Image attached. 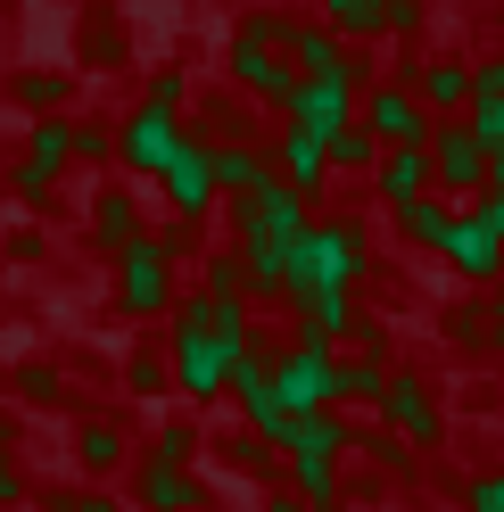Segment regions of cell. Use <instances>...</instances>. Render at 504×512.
I'll use <instances>...</instances> for the list:
<instances>
[{"mask_svg":"<svg viewBox=\"0 0 504 512\" xmlns=\"http://www.w3.org/2000/svg\"><path fill=\"white\" fill-rule=\"evenodd\" d=\"M166 314H174L166 380H174V389L191 397V405H215V397L232 389L240 347L257 339V331H248V306H240V298H224V306H215V298H199V290H191V298H174Z\"/></svg>","mask_w":504,"mask_h":512,"instance_id":"1","label":"cell"},{"mask_svg":"<svg viewBox=\"0 0 504 512\" xmlns=\"http://www.w3.org/2000/svg\"><path fill=\"white\" fill-rule=\"evenodd\" d=\"M306 223H314L306 199H298L290 182H273V174L232 199V256H240V290L248 298L281 306V273H290V248H298Z\"/></svg>","mask_w":504,"mask_h":512,"instance_id":"2","label":"cell"},{"mask_svg":"<svg viewBox=\"0 0 504 512\" xmlns=\"http://www.w3.org/2000/svg\"><path fill=\"white\" fill-rule=\"evenodd\" d=\"M372 273V248L356 223H306L281 273V306H314V298H356V281Z\"/></svg>","mask_w":504,"mask_h":512,"instance_id":"3","label":"cell"},{"mask_svg":"<svg viewBox=\"0 0 504 512\" xmlns=\"http://www.w3.org/2000/svg\"><path fill=\"white\" fill-rule=\"evenodd\" d=\"M422 157H430V190L438 199H480V182H488V149L463 133V116H438L430 124V141H422Z\"/></svg>","mask_w":504,"mask_h":512,"instance_id":"4","label":"cell"},{"mask_svg":"<svg viewBox=\"0 0 504 512\" xmlns=\"http://www.w3.org/2000/svg\"><path fill=\"white\" fill-rule=\"evenodd\" d=\"M116 306L133 314V323H157V314L174 306V256L157 248L149 232L133 248H116Z\"/></svg>","mask_w":504,"mask_h":512,"instance_id":"5","label":"cell"},{"mask_svg":"<svg viewBox=\"0 0 504 512\" xmlns=\"http://www.w3.org/2000/svg\"><path fill=\"white\" fill-rule=\"evenodd\" d=\"M67 166H75V124H67V116H34V133H25V157L9 166V190H17L25 207H42Z\"/></svg>","mask_w":504,"mask_h":512,"instance_id":"6","label":"cell"},{"mask_svg":"<svg viewBox=\"0 0 504 512\" xmlns=\"http://www.w3.org/2000/svg\"><path fill=\"white\" fill-rule=\"evenodd\" d=\"M273 397H281V413H323L339 397V356L314 347V339L281 347V356H273Z\"/></svg>","mask_w":504,"mask_h":512,"instance_id":"7","label":"cell"},{"mask_svg":"<svg viewBox=\"0 0 504 512\" xmlns=\"http://www.w3.org/2000/svg\"><path fill=\"white\" fill-rule=\"evenodd\" d=\"M224 75H232L240 91H257V100H265L281 124H290V100H298V67H290V58H281L273 42H257V34L240 25V34H232V50H224Z\"/></svg>","mask_w":504,"mask_h":512,"instance_id":"8","label":"cell"},{"mask_svg":"<svg viewBox=\"0 0 504 512\" xmlns=\"http://www.w3.org/2000/svg\"><path fill=\"white\" fill-rule=\"evenodd\" d=\"M157 190H166L174 223H199V215L215 207V149H207V133L182 124V141H174V157H166V174H157Z\"/></svg>","mask_w":504,"mask_h":512,"instance_id":"9","label":"cell"},{"mask_svg":"<svg viewBox=\"0 0 504 512\" xmlns=\"http://www.w3.org/2000/svg\"><path fill=\"white\" fill-rule=\"evenodd\" d=\"M356 124L372 133V149H422L430 141V116H422V100L405 83H372L356 100Z\"/></svg>","mask_w":504,"mask_h":512,"instance_id":"10","label":"cell"},{"mask_svg":"<svg viewBox=\"0 0 504 512\" xmlns=\"http://www.w3.org/2000/svg\"><path fill=\"white\" fill-rule=\"evenodd\" d=\"M232 397H240V413H248V438H257V446H281L290 413H281V397H273V347H257V339L240 347V364H232Z\"/></svg>","mask_w":504,"mask_h":512,"instance_id":"11","label":"cell"},{"mask_svg":"<svg viewBox=\"0 0 504 512\" xmlns=\"http://www.w3.org/2000/svg\"><path fill=\"white\" fill-rule=\"evenodd\" d=\"M356 100H364V83H348V75H298L290 124L314 133V141H331V133H348V124H356Z\"/></svg>","mask_w":504,"mask_h":512,"instance_id":"12","label":"cell"},{"mask_svg":"<svg viewBox=\"0 0 504 512\" xmlns=\"http://www.w3.org/2000/svg\"><path fill=\"white\" fill-rule=\"evenodd\" d=\"M174 141H182V116L133 108V116L116 124V166H133L141 182H157V174H166V157H174Z\"/></svg>","mask_w":504,"mask_h":512,"instance_id":"13","label":"cell"},{"mask_svg":"<svg viewBox=\"0 0 504 512\" xmlns=\"http://www.w3.org/2000/svg\"><path fill=\"white\" fill-rule=\"evenodd\" d=\"M372 413L389 422L397 446H438V438H447V430H438V397L422 389L414 372H389V389H381V405H372Z\"/></svg>","mask_w":504,"mask_h":512,"instance_id":"14","label":"cell"},{"mask_svg":"<svg viewBox=\"0 0 504 512\" xmlns=\"http://www.w3.org/2000/svg\"><path fill=\"white\" fill-rule=\"evenodd\" d=\"M281 58H290L298 75H348V83H364V50H348L331 25H298V17H290V34H281Z\"/></svg>","mask_w":504,"mask_h":512,"instance_id":"15","label":"cell"},{"mask_svg":"<svg viewBox=\"0 0 504 512\" xmlns=\"http://www.w3.org/2000/svg\"><path fill=\"white\" fill-rule=\"evenodd\" d=\"M438 256H447L463 281H496V273H504V232H488L480 207H463V215L447 223V240H438Z\"/></svg>","mask_w":504,"mask_h":512,"instance_id":"16","label":"cell"},{"mask_svg":"<svg viewBox=\"0 0 504 512\" xmlns=\"http://www.w3.org/2000/svg\"><path fill=\"white\" fill-rule=\"evenodd\" d=\"M265 166H273V182H290L298 199H314V190L331 182V157H323V141H314V133H298V124H281V133H273Z\"/></svg>","mask_w":504,"mask_h":512,"instance_id":"17","label":"cell"},{"mask_svg":"<svg viewBox=\"0 0 504 512\" xmlns=\"http://www.w3.org/2000/svg\"><path fill=\"white\" fill-rule=\"evenodd\" d=\"M281 455L339 463V455H356V422H339V405H323V413H290V430H281Z\"/></svg>","mask_w":504,"mask_h":512,"instance_id":"18","label":"cell"},{"mask_svg":"<svg viewBox=\"0 0 504 512\" xmlns=\"http://www.w3.org/2000/svg\"><path fill=\"white\" fill-rule=\"evenodd\" d=\"M405 91L422 100L430 124H438V116H463V108H471V67H463V58H430V67H414Z\"/></svg>","mask_w":504,"mask_h":512,"instance_id":"19","label":"cell"},{"mask_svg":"<svg viewBox=\"0 0 504 512\" xmlns=\"http://www.w3.org/2000/svg\"><path fill=\"white\" fill-rule=\"evenodd\" d=\"M133 504H141V512H199L207 488H199L191 471H166V463L141 455V471H133Z\"/></svg>","mask_w":504,"mask_h":512,"instance_id":"20","label":"cell"},{"mask_svg":"<svg viewBox=\"0 0 504 512\" xmlns=\"http://www.w3.org/2000/svg\"><path fill=\"white\" fill-rule=\"evenodd\" d=\"M372 182H381V199L397 215V207H414L422 190H430V157L422 149H381V157H372Z\"/></svg>","mask_w":504,"mask_h":512,"instance_id":"21","label":"cell"},{"mask_svg":"<svg viewBox=\"0 0 504 512\" xmlns=\"http://www.w3.org/2000/svg\"><path fill=\"white\" fill-rule=\"evenodd\" d=\"M141 240V199L133 190H100V199H91V248H133Z\"/></svg>","mask_w":504,"mask_h":512,"instance_id":"22","label":"cell"},{"mask_svg":"<svg viewBox=\"0 0 504 512\" xmlns=\"http://www.w3.org/2000/svg\"><path fill=\"white\" fill-rule=\"evenodd\" d=\"M265 174H273V166H265L257 141H224V149H215V199H224V190L240 199V190H257Z\"/></svg>","mask_w":504,"mask_h":512,"instance_id":"23","label":"cell"},{"mask_svg":"<svg viewBox=\"0 0 504 512\" xmlns=\"http://www.w3.org/2000/svg\"><path fill=\"white\" fill-rule=\"evenodd\" d=\"M447 223H455V207L438 199V190H422L414 207H397V232L414 240V248H430V256H438V240H447Z\"/></svg>","mask_w":504,"mask_h":512,"instance_id":"24","label":"cell"},{"mask_svg":"<svg viewBox=\"0 0 504 512\" xmlns=\"http://www.w3.org/2000/svg\"><path fill=\"white\" fill-rule=\"evenodd\" d=\"M381 389H389V356H348V364H339V397L331 405H381Z\"/></svg>","mask_w":504,"mask_h":512,"instance_id":"25","label":"cell"},{"mask_svg":"<svg viewBox=\"0 0 504 512\" xmlns=\"http://www.w3.org/2000/svg\"><path fill=\"white\" fill-rule=\"evenodd\" d=\"M75 463H83L91 479H100V471H124V430H116V422H83V430H75Z\"/></svg>","mask_w":504,"mask_h":512,"instance_id":"26","label":"cell"},{"mask_svg":"<svg viewBox=\"0 0 504 512\" xmlns=\"http://www.w3.org/2000/svg\"><path fill=\"white\" fill-rule=\"evenodd\" d=\"M67 75H58V67H25L17 75V100H25V116H58V108H67Z\"/></svg>","mask_w":504,"mask_h":512,"instance_id":"27","label":"cell"},{"mask_svg":"<svg viewBox=\"0 0 504 512\" xmlns=\"http://www.w3.org/2000/svg\"><path fill=\"white\" fill-rule=\"evenodd\" d=\"M463 133L480 141L488 157L504 149V91H471V108H463Z\"/></svg>","mask_w":504,"mask_h":512,"instance_id":"28","label":"cell"},{"mask_svg":"<svg viewBox=\"0 0 504 512\" xmlns=\"http://www.w3.org/2000/svg\"><path fill=\"white\" fill-rule=\"evenodd\" d=\"M191 455H199V422H157L149 463H166V471H191Z\"/></svg>","mask_w":504,"mask_h":512,"instance_id":"29","label":"cell"},{"mask_svg":"<svg viewBox=\"0 0 504 512\" xmlns=\"http://www.w3.org/2000/svg\"><path fill=\"white\" fill-rule=\"evenodd\" d=\"M199 298H215V306L240 298V306H248V290H240V256H232V248H215L207 265H199Z\"/></svg>","mask_w":504,"mask_h":512,"instance_id":"30","label":"cell"},{"mask_svg":"<svg viewBox=\"0 0 504 512\" xmlns=\"http://www.w3.org/2000/svg\"><path fill=\"white\" fill-rule=\"evenodd\" d=\"M323 157H331V166L372 174V157H381V149H372V133H364V124H348V133H331V141H323Z\"/></svg>","mask_w":504,"mask_h":512,"instance_id":"31","label":"cell"},{"mask_svg":"<svg viewBox=\"0 0 504 512\" xmlns=\"http://www.w3.org/2000/svg\"><path fill=\"white\" fill-rule=\"evenodd\" d=\"M124 389L157 397V389H166V356H157V347H133V356H124Z\"/></svg>","mask_w":504,"mask_h":512,"instance_id":"32","label":"cell"},{"mask_svg":"<svg viewBox=\"0 0 504 512\" xmlns=\"http://www.w3.org/2000/svg\"><path fill=\"white\" fill-rule=\"evenodd\" d=\"M323 17H331V34L348 42V50L372 34V0H323Z\"/></svg>","mask_w":504,"mask_h":512,"instance_id":"33","label":"cell"},{"mask_svg":"<svg viewBox=\"0 0 504 512\" xmlns=\"http://www.w3.org/2000/svg\"><path fill=\"white\" fill-rule=\"evenodd\" d=\"M17 397L25 405H58V397H67V380H58V364H25L17 372Z\"/></svg>","mask_w":504,"mask_h":512,"instance_id":"34","label":"cell"},{"mask_svg":"<svg viewBox=\"0 0 504 512\" xmlns=\"http://www.w3.org/2000/svg\"><path fill=\"white\" fill-rule=\"evenodd\" d=\"M182 91H191V75H182V67H157V75H149V91H141V108L182 116Z\"/></svg>","mask_w":504,"mask_h":512,"instance_id":"35","label":"cell"},{"mask_svg":"<svg viewBox=\"0 0 504 512\" xmlns=\"http://www.w3.org/2000/svg\"><path fill=\"white\" fill-rule=\"evenodd\" d=\"M414 25H422V0H372V34H414Z\"/></svg>","mask_w":504,"mask_h":512,"instance_id":"36","label":"cell"},{"mask_svg":"<svg viewBox=\"0 0 504 512\" xmlns=\"http://www.w3.org/2000/svg\"><path fill=\"white\" fill-rule=\"evenodd\" d=\"M471 207H480L488 232H504V149L488 157V182H480V199H471Z\"/></svg>","mask_w":504,"mask_h":512,"instance_id":"37","label":"cell"},{"mask_svg":"<svg viewBox=\"0 0 504 512\" xmlns=\"http://www.w3.org/2000/svg\"><path fill=\"white\" fill-rule=\"evenodd\" d=\"M83 50H91V67H116V58H124L116 17H91V25H83Z\"/></svg>","mask_w":504,"mask_h":512,"instance_id":"38","label":"cell"},{"mask_svg":"<svg viewBox=\"0 0 504 512\" xmlns=\"http://www.w3.org/2000/svg\"><path fill=\"white\" fill-rule=\"evenodd\" d=\"M75 157H83V166H108V157H116V133H108L100 116H83V124H75Z\"/></svg>","mask_w":504,"mask_h":512,"instance_id":"39","label":"cell"},{"mask_svg":"<svg viewBox=\"0 0 504 512\" xmlns=\"http://www.w3.org/2000/svg\"><path fill=\"white\" fill-rule=\"evenodd\" d=\"M463 512H504V471H480L463 488Z\"/></svg>","mask_w":504,"mask_h":512,"instance_id":"40","label":"cell"},{"mask_svg":"<svg viewBox=\"0 0 504 512\" xmlns=\"http://www.w3.org/2000/svg\"><path fill=\"white\" fill-rule=\"evenodd\" d=\"M488 290H496V298H488V314H480V323H488V347H504V273L488 281Z\"/></svg>","mask_w":504,"mask_h":512,"instance_id":"41","label":"cell"},{"mask_svg":"<svg viewBox=\"0 0 504 512\" xmlns=\"http://www.w3.org/2000/svg\"><path fill=\"white\" fill-rule=\"evenodd\" d=\"M447 331H455V339H463V347H488V323H480V314H471V306H463V314H455V323H447Z\"/></svg>","mask_w":504,"mask_h":512,"instance_id":"42","label":"cell"},{"mask_svg":"<svg viewBox=\"0 0 504 512\" xmlns=\"http://www.w3.org/2000/svg\"><path fill=\"white\" fill-rule=\"evenodd\" d=\"M67 512H124V496H100V488H83V496H67Z\"/></svg>","mask_w":504,"mask_h":512,"instance_id":"43","label":"cell"},{"mask_svg":"<svg viewBox=\"0 0 504 512\" xmlns=\"http://www.w3.org/2000/svg\"><path fill=\"white\" fill-rule=\"evenodd\" d=\"M17 496H25V471H17V463H9V455H0V512H9V504H17Z\"/></svg>","mask_w":504,"mask_h":512,"instance_id":"44","label":"cell"},{"mask_svg":"<svg viewBox=\"0 0 504 512\" xmlns=\"http://www.w3.org/2000/svg\"><path fill=\"white\" fill-rule=\"evenodd\" d=\"M265 512H306V504H298V496H273V504H265Z\"/></svg>","mask_w":504,"mask_h":512,"instance_id":"45","label":"cell"}]
</instances>
